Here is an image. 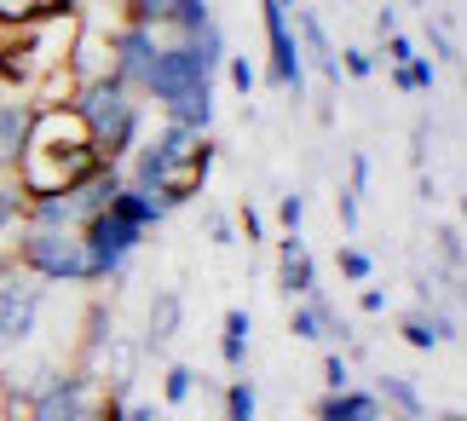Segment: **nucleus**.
Here are the masks:
<instances>
[{
    "mask_svg": "<svg viewBox=\"0 0 467 421\" xmlns=\"http://www.w3.org/2000/svg\"><path fill=\"white\" fill-rule=\"evenodd\" d=\"M375 398L392 405V416H404V421H433V410H427V398L410 375H381L375 381Z\"/></svg>",
    "mask_w": 467,
    "mask_h": 421,
    "instance_id": "obj_17",
    "label": "nucleus"
},
{
    "mask_svg": "<svg viewBox=\"0 0 467 421\" xmlns=\"http://www.w3.org/2000/svg\"><path fill=\"white\" fill-rule=\"evenodd\" d=\"M277 289L289 300H300V295H312V289H317V260H312V248L300 243V231H283L277 237Z\"/></svg>",
    "mask_w": 467,
    "mask_h": 421,
    "instance_id": "obj_11",
    "label": "nucleus"
},
{
    "mask_svg": "<svg viewBox=\"0 0 467 421\" xmlns=\"http://www.w3.org/2000/svg\"><path fill=\"white\" fill-rule=\"evenodd\" d=\"M248 335H254V318H248L243 306H231V312H225V335H220L225 370H248Z\"/></svg>",
    "mask_w": 467,
    "mask_h": 421,
    "instance_id": "obj_18",
    "label": "nucleus"
},
{
    "mask_svg": "<svg viewBox=\"0 0 467 421\" xmlns=\"http://www.w3.org/2000/svg\"><path fill=\"white\" fill-rule=\"evenodd\" d=\"M335 64H340V76H352V81H369L375 76V58L364 47H347V52H335Z\"/></svg>",
    "mask_w": 467,
    "mask_h": 421,
    "instance_id": "obj_28",
    "label": "nucleus"
},
{
    "mask_svg": "<svg viewBox=\"0 0 467 421\" xmlns=\"http://www.w3.org/2000/svg\"><path fill=\"white\" fill-rule=\"evenodd\" d=\"M202 237H208V243H213V248H225V243H237V219H231L225 208H208V214H202Z\"/></svg>",
    "mask_w": 467,
    "mask_h": 421,
    "instance_id": "obj_27",
    "label": "nucleus"
},
{
    "mask_svg": "<svg viewBox=\"0 0 467 421\" xmlns=\"http://www.w3.org/2000/svg\"><path fill=\"white\" fill-rule=\"evenodd\" d=\"M358 306L375 318V312H387V289H375V283H358Z\"/></svg>",
    "mask_w": 467,
    "mask_h": 421,
    "instance_id": "obj_35",
    "label": "nucleus"
},
{
    "mask_svg": "<svg viewBox=\"0 0 467 421\" xmlns=\"http://www.w3.org/2000/svg\"><path fill=\"white\" fill-rule=\"evenodd\" d=\"M104 168V156L93 151V139H87L81 116L69 104L58 110H35L29 116V139H24V156H17V185L24 196H58L69 185H81V179H93Z\"/></svg>",
    "mask_w": 467,
    "mask_h": 421,
    "instance_id": "obj_1",
    "label": "nucleus"
},
{
    "mask_svg": "<svg viewBox=\"0 0 467 421\" xmlns=\"http://www.w3.org/2000/svg\"><path fill=\"white\" fill-rule=\"evenodd\" d=\"M81 237H87V254H93V278L99 283H110V278L121 283V278H128V260L139 254V243H145L150 231H139L133 219H121V214L104 208V214H93L81 226Z\"/></svg>",
    "mask_w": 467,
    "mask_h": 421,
    "instance_id": "obj_9",
    "label": "nucleus"
},
{
    "mask_svg": "<svg viewBox=\"0 0 467 421\" xmlns=\"http://www.w3.org/2000/svg\"><path fill=\"white\" fill-rule=\"evenodd\" d=\"M254 410H260V393H254V381L248 375H237L225 387V421H254Z\"/></svg>",
    "mask_w": 467,
    "mask_h": 421,
    "instance_id": "obj_23",
    "label": "nucleus"
},
{
    "mask_svg": "<svg viewBox=\"0 0 467 421\" xmlns=\"http://www.w3.org/2000/svg\"><path fill=\"white\" fill-rule=\"evenodd\" d=\"M289 24H295V47H306V64L323 76V87L340 93V81H347V76H340V64H335V47H329V35H323V17L306 12V6H295Z\"/></svg>",
    "mask_w": 467,
    "mask_h": 421,
    "instance_id": "obj_10",
    "label": "nucleus"
},
{
    "mask_svg": "<svg viewBox=\"0 0 467 421\" xmlns=\"http://www.w3.org/2000/svg\"><path fill=\"white\" fill-rule=\"evenodd\" d=\"M427 47L439 52V64H456L462 58V41H456V12H427Z\"/></svg>",
    "mask_w": 467,
    "mask_h": 421,
    "instance_id": "obj_21",
    "label": "nucleus"
},
{
    "mask_svg": "<svg viewBox=\"0 0 467 421\" xmlns=\"http://www.w3.org/2000/svg\"><path fill=\"white\" fill-rule=\"evenodd\" d=\"M69 110L81 116L87 127V139H93V151L104 162H128L133 156V144H139V93L128 81H116V76H99V81H81L76 87V99H69Z\"/></svg>",
    "mask_w": 467,
    "mask_h": 421,
    "instance_id": "obj_4",
    "label": "nucleus"
},
{
    "mask_svg": "<svg viewBox=\"0 0 467 421\" xmlns=\"http://www.w3.org/2000/svg\"><path fill=\"white\" fill-rule=\"evenodd\" d=\"M289 335H295V341H323V318H317V306H312V300H295V312H289Z\"/></svg>",
    "mask_w": 467,
    "mask_h": 421,
    "instance_id": "obj_26",
    "label": "nucleus"
},
{
    "mask_svg": "<svg viewBox=\"0 0 467 421\" xmlns=\"http://www.w3.org/2000/svg\"><path fill=\"white\" fill-rule=\"evenodd\" d=\"M225 76H231V87H237V99H254V81H260V69H254V58H243V52H225Z\"/></svg>",
    "mask_w": 467,
    "mask_h": 421,
    "instance_id": "obj_25",
    "label": "nucleus"
},
{
    "mask_svg": "<svg viewBox=\"0 0 467 421\" xmlns=\"http://www.w3.org/2000/svg\"><path fill=\"white\" fill-rule=\"evenodd\" d=\"M260 17H265V81L277 93H295L306 99V64H300V47H295V6L283 0H260Z\"/></svg>",
    "mask_w": 467,
    "mask_h": 421,
    "instance_id": "obj_7",
    "label": "nucleus"
},
{
    "mask_svg": "<svg viewBox=\"0 0 467 421\" xmlns=\"http://www.w3.org/2000/svg\"><path fill=\"white\" fill-rule=\"evenodd\" d=\"M12 266L29 271V278H41V283H99L87 237L76 226H35V219H17Z\"/></svg>",
    "mask_w": 467,
    "mask_h": 421,
    "instance_id": "obj_5",
    "label": "nucleus"
},
{
    "mask_svg": "<svg viewBox=\"0 0 467 421\" xmlns=\"http://www.w3.org/2000/svg\"><path fill=\"white\" fill-rule=\"evenodd\" d=\"M58 12H76V0H0V24L6 29H29V24L58 17Z\"/></svg>",
    "mask_w": 467,
    "mask_h": 421,
    "instance_id": "obj_19",
    "label": "nucleus"
},
{
    "mask_svg": "<svg viewBox=\"0 0 467 421\" xmlns=\"http://www.w3.org/2000/svg\"><path fill=\"white\" fill-rule=\"evenodd\" d=\"M439 248H444V278H462V226L456 219L439 231Z\"/></svg>",
    "mask_w": 467,
    "mask_h": 421,
    "instance_id": "obj_29",
    "label": "nucleus"
},
{
    "mask_svg": "<svg viewBox=\"0 0 467 421\" xmlns=\"http://www.w3.org/2000/svg\"><path fill=\"white\" fill-rule=\"evenodd\" d=\"M433 156V121H416V168H427Z\"/></svg>",
    "mask_w": 467,
    "mask_h": 421,
    "instance_id": "obj_36",
    "label": "nucleus"
},
{
    "mask_svg": "<svg viewBox=\"0 0 467 421\" xmlns=\"http://www.w3.org/2000/svg\"><path fill=\"white\" fill-rule=\"evenodd\" d=\"M41 312H47V283L29 278V271H0V346H29L35 329H41Z\"/></svg>",
    "mask_w": 467,
    "mask_h": 421,
    "instance_id": "obj_8",
    "label": "nucleus"
},
{
    "mask_svg": "<svg viewBox=\"0 0 467 421\" xmlns=\"http://www.w3.org/2000/svg\"><path fill=\"white\" fill-rule=\"evenodd\" d=\"M213 162H220V144H213L208 133H191V127H179L161 116V127L133 144L128 156V185H145L156 191L168 208H185L202 196V179L213 174Z\"/></svg>",
    "mask_w": 467,
    "mask_h": 421,
    "instance_id": "obj_2",
    "label": "nucleus"
},
{
    "mask_svg": "<svg viewBox=\"0 0 467 421\" xmlns=\"http://www.w3.org/2000/svg\"><path fill=\"white\" fill-rule=\"evenodd\" d=\"M399 335L416 346V353H439V346H456L462 341V329H456V312L427 306V312H404L399 318Z\"/></svg>",
    "mask_w": 467,
    "mask_h": 421,
    "instance_id": "obj_13",
    "label": "nucleus"
},
{
    "mask_svg": "<svg viewBox=\"0 0 467 421\" xmlns=\"http://www.w3.org/2000/svg\"><path fill=\"white\" fill-rule=\"evenodd\" d=\"M179 318H185V300H179V289H156L150 295V312H145V341H139V353L145 358H161L179 335Z\"/></svg>",
    "mask_w": 467,
    "mask_h": 421,
    "instance_id": "obj_12",
    "label": "nucleus"
},
{
    "mask_svg": "<svg viewBox=\"0 0 467 421\" xmlns=\"http://www.w3.org/2000/svg\"><path fill=\"white\" fill-rule=\"evenodd\" d=\"M128 421H161V405H133Z\"/></svg>",
    "mask_w": 467,
    "mask_h": 421,
    "instance_id": "obj_38",
    "label": "nucleus"
},
{
    "mask_svg": "<svg viewBox=\"0 0 467 421\" xmlns=\"http://www.w3.org/2000/svg\"><path fill=\"white\" fill-rule=\"evenodd\" d=\"M392 87H399V93H410V99H416V93H433V87H439V69L416 52L410 64H392Z\"/></svg>",
    "mask_w": 467,
    "mask_h": 421,
    "instance_id": "obj_20",
    "label": "nucleus"
},
{
    "mask_svg": "<svg viewBox=\"0 0 467 421\" xmlns=\"http://www.w3.org/2000/svg\"><path fill=\"white\" fill-rule=\"evenodd\" d=\"M381 58H387V64H410V58H416V41H410L404 29H392V35H387V52H381Z\"/></svg>",
    "mask_w": 467,
    "mask_h": 421,
    "instance_id": "obj_33",
    "label": "nucleus"
},
{
    "mask_svg": "<svg viewBox=\"0 0 467 421\" xmlns=\"http://www.w3.org/2000/svg\"><path fill=\"white\" fill-rule=\"evenodd\" d=\"M0 358H6V346H0ZM0 387H6V370H0Z\"/></svg>",
    "mask_w": 467,
    "mask_h": 421,
    "instance_id": "obj_39",
    "label": "nucleus"
},
{
    "mask_svg": "<svg viewBox=\"0 0 467 421\" xmlns=\"http://www.w3.org/2000/svg\"><path fill=\"white\" fill-rule=\"evenodd\" d=\"M231 219H237V226H243V237H248V243H265V214H260L254 203H243L237 214H231Z\"/></svg>",
    "mask_w": 467,
    "mask_h": 421,
    "instance_id": "obj_32",
    "label": "nucleus"
},
{
    "mask_svg": "<svg viewBox=\"0 0 467 421\" xmlns=\"http://www.w3.org/2000/svg\"><path fill=\"white\" fill-rule=\"evenodd\" d=\"M145 99H156L161 116L191 127V133H208L213 127V76L196 64L191 41H161L150 76H145Z\"/></svg>",
    "mask_w": 467,
    "mask_h": 421,
    "instance_id": "obj_3",
    "label": "nucleus"
},
{
    "mask_svg": "<svg viewBox=\"0 0 467 421\" xmlns=\"http://www.w3.org/2000/svg\"><path fill=\"white\" fill-rule=\"evenodd\" d=\"M196 381H202V375H196L191 363H168V370H161V405L179 410V405H185V398L196 393Z\"/></svg>",
    "mask_w": 467,
    "mask_h": 421,
    "instance_id": "obj_22",
    "label": "nucleus"
},
{
    "mask_svg": "<svg viewBox=\"0 0 467 421\" xmlns=\"http://www.w3.org/2000/svg\"><path fill=\"white\" fill-rule=\"evenodd\" d=\"M364 185H369V156H364V151H352V185H347V191L364 196Z\"/></svg>",
    "mask_w": 467,
    "mask_h": 421,
    "instance_id": "obj_37",
    "label": "nucleus"
},
{
    "mask_svg": "<svg viewBox=\"0 0 467 421\" xmlns=\"http://www.w3.org/2000/svg\"><path fill=\"white\" fill-rule=\"evenodd\" d=\"M110 214H121V219H133L139 231H156V226H161V219H168L173 208L161 203L156 191H145V185H128V179H121V185H116V196H110Z\"/></svg>",
    "mask_w": 467,
    "mask_h": 421,
    "instance_id": "obj_14",
    "label": "nucleus"
},
{
    "mask_svg": "<svg viewBox=\"0 0 467 421\" xmlns=\"http://www.w3.org/2000/svg\"><path fill=\"white\" fill-rule=\"evenodd\" d=\"M335 266H340V278H347V283H369V278H375V260H369V254L358 248V243H340Z\"/></svg>",
    "mask_w": 467,
    "mask_h": 421,
    "instance_id": "obj_24",
    "label": "nucleus"
},
{
    "mask_svg": "<svg viewBox=\"0 0 467 421\" xmlns=\"http://www.w3.org/2000/svg\"><path fill=\"white\" fill-rule=\"evenodd\" d=\"M312 416L317 421H381L387 405L375 393H364V387H347V393H323Z\"/></svg>",
    "mask_w": 467,
    "mask_h": 421,
    "instance_id": "obj_15",
    "label": "nucleus"
},
{
    "mask_svg": "<svg viewBox=\"0 0 467 421\" xmlns=\"http://www.w3.org/2000/svg\"><path fill=\"white\" fill-rule=\"evenodd\" d=\"M335 208H340V226H347V237H358V191H340Z\"/></svg>",
    "mask_w": 467,
    "mask_h": 421,
    "instance_id": "obj_34",
    "label": "nucleus"
},
{
    "mask_svg": "<svg viewBox=\"0 0 467 421\" xmlns=\"http://www.w3.org/2000/svg\"><path fill=\"white\" fill-rule=\"evenodd\" d=\"M300 219H306V196H300V191H283V203H277V226H283V231H300Z\"/></svg>",
    "mask_w": 467,
    "mask_h": 421,
    "instance_id": "obj_31",
    "label": "nucleus"
},
{
    "mask_svg": "<svg viewBox=\"0 0 467 421\" xmlns=\"http://www.w3.org/2000/svg\"><path fill=\"white\" fill-rule=\"evenodd\" d=\"M104 393L93 370H64V375H47L41 387L29 393V421H104Z\"/></svg>",
    "mask_w": 467,
    "mask_h": 421,
    "instance_id": "obj_6",
    "label": "nucleus"
},
{
    "mask_svg": "<svg viewBox=\"0 0 467 421\" xmlns=\"http://www.w3.org/2000/svg\"><path fill=\"white\" fill-rule=\"evenodd\" d=\"M29 116H35L29 99H0V168H17L24 139H29Z\"/></svg>",
    "mask_w": 467,
    "mask_h": 421,
    "instance_id": "obj_16",
    "label": "nucleus"
},
{
    "mask_svg": "<svg viewBox=\"0 0 467 421\" xmlns=\"http://www.w3.org/2000/svg\"><path fill=\"white\" fill-rule=\"evenodd\" d=\"M323 387H329V393H347V387H352V363H347V353H329V358H323Z\"/></svg>",
    "mask_w": 467,
    "mask_h": 421,
    "instance_id": "obj_30",
    "label": "nucleus"
}]
</instances>
